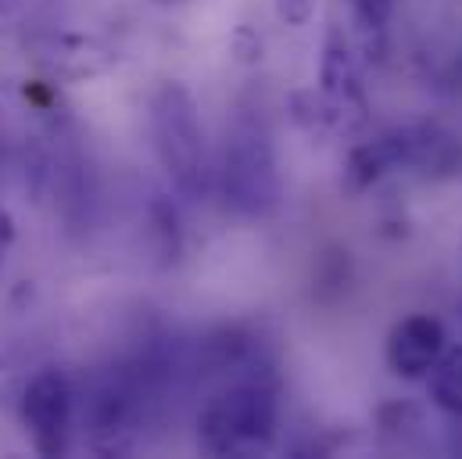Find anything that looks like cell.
<instances>
[{
	"label": "cell",
	"mask_w": 462,
	"mask_h": 459,
	"mask_svg": "<svg viewBox=\"0 0 462 459\" xmlns=\"http://www.w3.org/2000/svg\"><path fill=\"white\" fill-rule=\"evenodd\" d=\"M280 391L273 377H240L216 391L198 417L205 456H258L276 442Z\"/></svg>",
	"instance_id": "cell-1"
},
{
	"label": "cell",
	"mask_w": 462,
	"mask_h": 459,
	"mask_svg": "<svg viewBox=\"0 0 462 459\" xmlns=\"http://www.w3.org/2000/svg\"><path fill=\"white\" fill-rule=\"evenodd\" d=\"M151 136L162 169L183 198H208L216 183V165L208 151V133L201 122L198 98L187 83L165 80L151 98Z\"/></svg>",
	"instance_id": "cell-2"
},
{
	"label": "cell",
	"mask_w": 462,
	"mask_h": 459,
	"mask_svg": "<svg viewBox=\"0 0 462 459\" xmlns=\"http://www.w3.org/2000/svg\"><path fill=\"white\" fill-rule=\"evenodd\" d=\"M219 191L226 209L244 220H265L280 209V162L265 118L251 108H240L226 126Z\"/></svg>",
	"instance_id": "cell-3"
},
{
	"label": "cell",
	"mask_w": 462,
	"mask_h": 459,
	"mask_svg": "<svg viewBox=\"0 0 462 459\" xmlns=\"http://www.w3.org/2000/svg\"><path fill=\"white\" fill-rule=\"evenodd\" d=\"M154 406L158 398L143 388V380L125 362H118L90 380L76 413L94 453H129Z\"/></svg>",
	"instance_id": "cell-4"
},
{
	"label": "cell",
	"mask_w": 462,
	"mask_h": 459,
	"mask_svg": "<svg viewBox=\"0 0 462 459\" xmlns=\"http://www.w3.org/2000/svg\"><path fill=\"white\" fill-rule=\"evenodd\" d=\"M76 388L65 370H36L18 391V417L40 456H61L76 424Z\"/></svg>",
	"instance_id": "cell-5"
},
{
	"label": "cell",
	"mask_w": 462,
	"mask_h": 459,
	"mask_svg": "<svg viewBox=\"0 0 462 459\" xmlns=\"http://www.w3.org/2000/svg\"><path fill=\"white\" fill-rule=\"evenodd\" d=\"M319 98L330 112L334 129H358L369 118V98H365V83H362V69L358 58L351 51V40L334 25L327 33L323 43V58H319Z\"/></svg>",
	"instance_id": "cell-6"
},
{
	"label": "cell",
	"mask_w": 462,
	"mask_h": 459,
	"mask_svg": "<svg viewBox=\"0 0 462 459\" xmlns=\"http://www.w3.org/2000/svg\"><path fill=\"white\" fill-rule=\"evenodd\" d=\"M32 58L51 83H87L112 72L118 61V54L105 40L76 29L43 33L40 40H32Z\"/></svg>",
	"instance_id": "cell-7"
},
{
	"label": "cell",
	"mask_w": 462,
	"mask_h": 459,
	"mask_svg": "<svg viewBox=\"0 0 462 459\" xmlns=\"http://www.w3.org/2000/svg\"><path fill=\"white\" fill-rule=\"evenodd\" d=\"M441 351H445V327L441 320L423 313L398 320L387 334V366L405 380L427 377V370L438 362Z\"/></svg>",
	"instance_id": "cell-8"
},
{
	"label": "cell",
	"mask_w": 462,
	"mask_h": 459,
	"mask_svg": "<svg viewBox=\"0 0 462 459\" xmlns=\"http://www.w3.org/2000/svg\"><path fill=\"white\" fill-rule=\"evenodd\" d=\"M427 388H430V402L462 427V344L445 348L438 355V362L427 370Z\"/></svg>",
	"instance_id": "cell-9"
},
{
	"label": "cell",
	"mask_w": 462,
	"mask_h": 459,
	"mask_svg": "<svg viewBox=\"0 0 462 459\" xmlns=\"http://www.w3.org/2000/svg\"><path fill=\"white\" fill-rule=\"evenodd\" d=\"M147 223H151V240H154V251L158 258L169 266L180 258L183 251V230H180V212L176 205L165 198V194H154L151 205H147Z\"/></svg>",
	"instance_id": "cell-10"
},
{
	"label": "cell",
	"mask_w": 462,
	"mask_h": 459,
	"mask_svg": "<svg viewBox=\"0 0 462 459\" xmlns=\"http://www.w3.org/2000/svg\"><path fill=\"white\" fill-rule=\"evenodd\" d=\"M347 11H351V18H355V25L365 33V36H380L383 29H387V22H391V11H394V0H345Z\"/></svg>",
	"instance_id": "cell-11"
},
{
	"label": "cell",
	"mask_w": 462,
	"mask_h": 459,
	"mask_svg": "<svg viewBox=\"0 0 462 459\" xmlns=\"http://www.w3.org/2000/svg\"><path fill=\"white\" fill-rule=\"evenodd\" d=\"M319 0H276V14L287 25H309Z\"/></svg>",
	"instance_id": "cell-12"
},
{
	"label": "cell",
	"mask_w": 462,
	"mask_h": 459,
	"mask_svg": "<svg viewBox=\"0 0 462 459\" xmlns=\"http://www.w3.org/2000/svg\"><path fill=\"white\" fill-rule=\"evenodd\" d=\"M25 22V0H0V36L18 33Z\"/></svg>",
	"instance_id": "cell-13"
},
{
	"label": "cell",
	"mask_w": 462,
	"mask_h": 459,
	"mask_svg": "<svg viewBox=\"0 0 462 459\" xmlns=\"http://www.w3.org/2000/svg\"><path fill=\"white\" fill-rule=\"evenodd\" d=\"M11 220H7V212H0V258H4V251H7V244H11Z\"/></svg>",
	"instance_id": "cell-14"
},
{
	"label": "cell",
	"mask_w": 462,
	"mask_h": 459,
	"mask_svg": "<svg viewBox=\"0 0 462 459\" xmlns=\"http://www.w3.org/2000/svg\"><path fill=\"white\" fill-rule=\"evenodd\" d=\"M11 98H14L11 80H0V108H4V105H11Z\"/></svg>",
	"instance_id": "cell-15"
},
{
	"label": "cell",
	"mask_w": 462,
	"mask_h": 459,
	"mask_svg": "<svg viewBox=\"0 0 462 459\" xmlns=\"http://www.w3.org/2000/svg\"><path fill=\"white\" fill-rule=\"evenodd\" d=\"M459 316H462V305H459Z\"/></svg>",
	"instance_id": "cell-16"
}]
</instances>
